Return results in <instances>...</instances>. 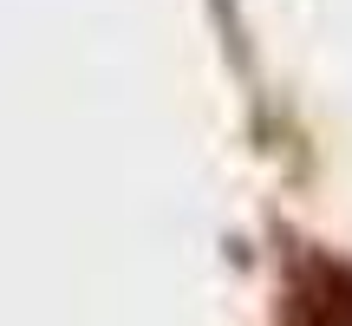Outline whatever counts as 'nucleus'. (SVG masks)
I'll return each instance as SVG.
<instances>
[{
	"instance_id": "obj_1",
	"label": "nucleus",
	"mask_w": 352,
	"mask_h": 326,
	"mask_svg": "<svg viewBox=\"0 0 352 326\" xmlns=\"http://www.w3.org/2000/svg\"><path fill=\"white\" fill-rule=\"evenodd\" d=\"M280 326H352V261H340V254H294Z\"/></svg>"
}]
</instances>
